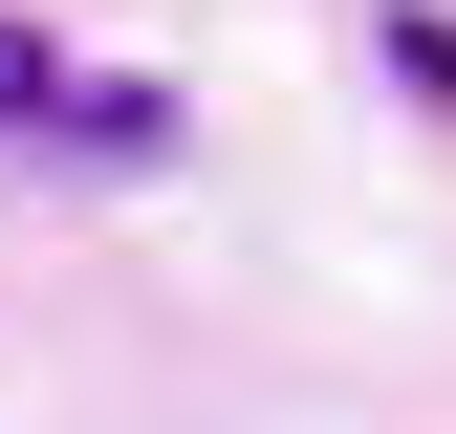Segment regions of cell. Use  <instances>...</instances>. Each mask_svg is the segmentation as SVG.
<instances>
[{"label":"cell","instance_id":"obj_2","mask_svg":"<svg viewBox=\"0 0 456 434\" xmlns=\"http://www.w3.org/2000/svg\"><path fill=\"white\" fill-rule=\"evenodd\" d=\"M370 66L413 87V108H456V0H370Z\"/></svg>","mask_w":456,"mask_h":434},{"label":"cell","instance_id":"obj_1","mask_svg":"<svg viewBox=\"0 0 456 434\" xmlns=\"http://www.w3.org/2000/svg\"><path fill=\"white\" fill-rule=\"evenodd\" d=\"M66 131H87V66L44 22H0V152H66Z\"/></svg>","mask_w":456,"mask_h":434}]
</instances>
